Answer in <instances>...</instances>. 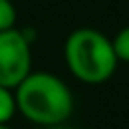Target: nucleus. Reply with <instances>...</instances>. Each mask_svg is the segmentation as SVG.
<instances>
[{
  "instance_id": "1",
  "label": "nucleus",
  "mask_w": 129,
  "mask_h": 129,
  "mask_svg": "<svg viewBox=\"0 0 129 129\" xmlns=\"http://www.w3.org/2000/svg\"><path fill=\"white\" fill-rule=\"evenodd\" d=\"M16 109L34 125L50 127L64 123L73 113L69 87L52 73H28L14 91Z\"/></svg>"
},
{
  "instance_id": "2",
  "label": "nucleus",
  "mask_w": 129,
  "mask_h": 129,
  "mask_svg": "<svg viewBox=\"0 0 129 129\" xmlns=\"http://www.w3.org/2000/svg\"><path fill=\"white\" fill-rule=\"evenodd\" d=\"M64 60L69 71L89 85L107 81L119 62L111 40L93 28H79L69 34L64 42Z\"/></svg>"
},
{
  "instance_id": "3",
  "label": "nucleus",
  "mask_w": 129,
  "mask_h": 129,
  "mask_svg": "<svg viewBox=\"0 0 129 129\" xmlns=\"http://www.w3.org/2000/svg\"><path fill=\"white\" fill-rule=\"evenodd\" d=\"M30 73V46L26 36L8 28L0 32V85L16 89Z\"/></svg>"
},
{
  "instance_id": "4",
  "label": "nucleus",
  "mask_w": 129,
  "mask_h": 129,
  "mask_svg": "<svg viewBox=\"0 0 129 129\" xmlns=\"http://www.w3.org/2000/svg\"><path fill=\"white\" fill-rule=\"evenodd\" d=\"M16 111V99L14 93H10L8 87L0 85V123H8V119H12Z\"/></svg>"
},
{
  "instance_id": "5",
  "label": "nucleus",
  "mask_w": 129,
  "mask_h": 129,
  "mask_svg": "<svg viewBox=\"0 0 129 129\" xmlns=\"http://www.w3.org/2000/svg\"><path fill=\"white\" fill-rule=\"evenodd\" d=\"M111 44H113V50H115L117 60L129 62V26H125L123 30H119L117 36L111 40Z\"/></svg>"
},
{
  "instance_id": "6",
  "label": "nucleus",
  "mask_w": 129,
  "mask_h": 129,
  "mask_svg": "<svg viewBox=\"0 0 129 129\" xmlns=\"http://www.w3.org/2000/svg\"><path fill=\"white\" fill-rule=\"evenodd\" d=\"M16 22V8L10 0H0V32L14 28Z\"/></svg>"
},
{
  "instance_id": "7",
  "label": "nucleus",
  "mask_w": 129,
  "mask_h": 129,
  "mask_svg": "<svg viewBox=\"0 0 129 129\" xmlns=\"http://www.w3.org/2000/svg\"><path fill=\"white\" fill-rule=\"evenodd\" d=\"M40 129H73V127H67V125H50V127H40Z\"/></svg>"
},
{
  "instance_id": "8",
  "label": "nucleus",
  "mask_w": 129,
  "mask_h": 129,
  "mask_svg": "<svg viewBox=\"0 0 129 129\" xmlns=\"http://www.w3.org/2000/svg\"><path fill=\"white\" fill-rule=\"evenodd\" d=\"M0 129H12V127H8L6 123H0Z\"/></svg>"
}]
</instances>
